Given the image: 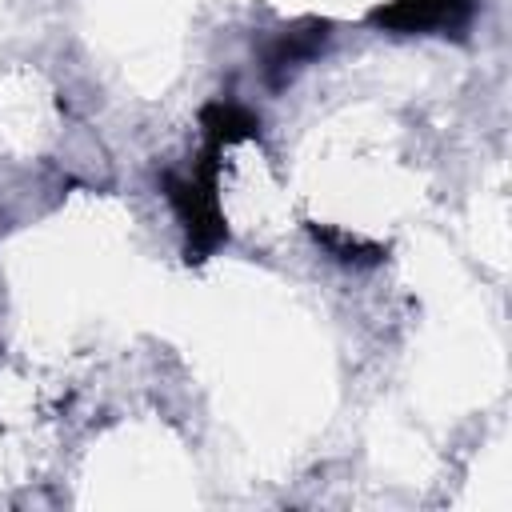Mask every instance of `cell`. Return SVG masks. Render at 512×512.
<instances>
[{
	"label": "cell",
	"instance_id": "obj_1",
	"mask_svg": "<svg viewBox=\"0 0 512 512\" xmlns=\"http://www.w3.org/2000/svg\"><path fill=\"white\" fill-rule=\"evenodd\" d=\"M468 16V0H404L388 20H400L404 28H444Z\"/></svg>",
	"mask_w": 512,
	"mask_h": 512
}]
</instances>
